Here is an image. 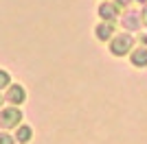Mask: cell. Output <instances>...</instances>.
I'll return each instance as SVG.
<instances>
[{"instance_id":"obj_1","label":"cell","mask_w":147,"mask_h":144,"mask_svg":"<svg viewBox=\"0 0 147 144\" xmlns=\"http://www.w3.org/2000/svg\"><path fill=\"white\" fill-rule=\"evenodd\" d=\"M132 46H134V37L129 33H117L110 39V53L117 55V57H123L125 53H129Z\"/></svg>"},{"instance_id":"obj_2","label":"cell","mask_w":147,"mask_h":144,"mask_svg":"<svg viewBox=\"0 0 147 144\" xmlns=\"http://www.w3.org/2000/svg\"><path fill=\"white\" fill-rule=\"evenodd\" d=\"M20 118H22V111L20 109H13V107H9V109H2L0 111V127H18V122H20Z\"/></svg>"},{"instance_id":"obj_3","label":"cell","mask_w":147,"mask_h":144,"mask_svg":"<svg viewBox=\"0 0 147 144\" xmlns=\"http://www.w3.org/2000/svg\"><path fill=\"white\" fill-rule=\"evenodd\" d=\"M121 24H123L127 31H138V29H141V24H143L141 11H125V13L121 15Z\"/></svg>"},{"instance_id":"obj_4","label":"cell","mask_w":147,"mask_h":144,"mask_svg":"<svg viewBox=\"0 0 147 144\" xmlns=\"http://www.w3.org/2000/svg\"><path fill=\"white\" fill-rule=\"evenodd\" d=\"M99 18L103 20V22H114L119 18V7L114 2H101L99 5Z\"/></svg>"},{"instance_id":"obj_5","label":"cell","mask_w":147,"mask_h":144,"mask_svg":"<svg viewBox=\"0 0 147 144\" xmlns=\"http://www.w3.org/2000/svg\"><path fill=\"white\" fill-rule=\"evenodd\" d=\"M24 98H26V92H24L22 85H11V87H9V94H7V101L9 103L20 105V103H24Z\"/></svg>"},{"instance_id":"obj_6","label":"cell","mask_w":147,"mask_h":144,"mask_svg":"<svg viewBox=\"0 0 147 144\" xmlns=\"http://www.w3.org/2000/svg\"><path fill=\"white\" fill-rule=\"evenodd\" d=\"M94 35H97V39H101V42H105V39H112V37H114L112 22H101V24H97V29H94Z\"/></svg>"},{"instance_id":"obj_7","label":"cell","mask_w":147,"mask_h":144,"mask_svg":"<svg viewBox=\"0 0 147 144\" xmlns=\"http://www.w3.org/2000/svg\"><path fill=\"white\" fill-rule=\"evenodd\" d=\"M129 61H132V66H136V68H145V66H147V48H145V46L134 48V50H132Z\"/></svg>"},{"instance_id":"obj_8","label":"cell","mask_w":147,"mask_h":144,"mask_svg":"<svg viewBox=\"0 0 147 144\" xmlns=\"http://www.w3.org/2000/svg\"><path fill=\"white\" fill-rule=\"evenodd\" d=\"M31 138H33V129H31L29 125H20V127H18V131H16V142L26 144Z\"/></svg>"},{"instance_id":"obj_9","label":"cell","mask_w":147,"mask_h":144,"mask_svg":"<svg viewBox=\"0 0 147 144\" xmlns=\"http://www.w3.org/2000/svg\"><path fill=\"white\" fill-rule=\"evenodd\" d=\"M0 144H16V140L11 138V135H9V133H0Z\"/></svg>"},{"instance_id":"obj_10","label":"cell","mask_w":147,"mask_h":144,"mask_svg":"<svg viewBox=\"0 0 147 144\" xmlns=\"http://www.w3.org/2000/svg\"><path fill=\"white\" fill-rule=\"evenodd\" d=\"M9 85V72L7 70H0V87Z\"/></svg>"},{"instance_id":"obj_11","label":"cell","mask_w":147,"mask_h":144,"mask_svg":"<svg viewBox=\"0 0 147 144\" xmlns=\"http://www.w3.org/2000/svg\"><path fill=\"white\" fill-rule=\"evenodd\" d=\"M129 2H132V0H114V5H117V7H127Z\"/></svg>"},{"instance_id":"obj_12","label":"cell","mask_w":147,"mask_h":144,"mask_svg":"<svg viewBox=\"0 0 147 144\" xmlns=\"http://www.w3.org/2000/svg\"><path fill=\"white\" fill-rule=\"evenodd\" d=\"M136 2H141V5H147V0H136Z\"/></svg>"}]
</instances>
